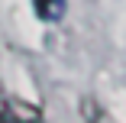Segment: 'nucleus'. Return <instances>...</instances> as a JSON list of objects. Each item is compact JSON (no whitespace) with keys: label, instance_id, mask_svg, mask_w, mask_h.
<instances>
[{"label":"nucleus","instance_id":"nucleus-1","mask_svg":"<svg viewBox=\"0 0 126 123\" xmlns=\"http://www.w3.org/2000/svg\"><path fill=\"white\" fill-rule=\"evenodd\" d=\"M0 123H42V107L0 94Z\"/></svg>","mask_w":126,"mask_h":123},{"label":"nucleus","instance_id":"nucleus-2","mask_svg":"<svg viewBox=\"0 0 126 123\" xmlns=\"http://www.w3.org/2000/svg\"><path fill=\"white\" fill-rule=\"evenodd\" d=\"M32 10L45 23H58L65 16V10H68V0H32Z\"/></svg>","mask_w":126,"mask_h":123},{"label":"nucleus","instance_id":"nucleus-3","mask_svg":"<svg viewBox=\"0 0 126 123\" xmlns=\"http://www.w3.org/2000/svg\"><path fill=\"white\" fill-rule=\"evenodd\" d=\"M81 113H84V120H87V123H97L100 117H104V110L94 104V97H84V101H81Z\"/></svg>","mask_w":126,"mask_h":123}]
</instances>
